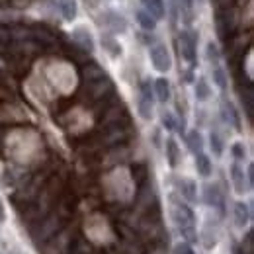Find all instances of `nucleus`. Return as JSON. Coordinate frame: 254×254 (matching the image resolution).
Wrapping results in <instances>:
<instances>
[{
	"label": "nucleus",
	"mask_w": 254,
	"mask_h": 254,
	"mask_svg": "<svg viewBox=\"0 0 254 254\" xmlns=\"http://www.w3.org/2000/svg\"><path fill=\"white\" fill-rule=\"evenodd\" d=\"M59 10H61L64 20H68V22H72L76 18V2L74 0H59Z\"/></svg>",
	"instance_id": "14"
},
{
	"label": "nucleus",
	"mask_w": 254,
	"mask_h": 254,
	"mask_svg": "<svg viewBox=\"0 0 254 254\" xmlns=\"http://www.w3.org/2000/svg\"><path fill=\"white\" fill-rule=\"evenodd\" d=\"M102 47H104L112 57H120V55H122V45H120L112 35H104V37H102Z\"/></svg>",
	"instance_id": "16"
},
{
	"label": "nucleus",
	"mask_w": 254,
	"mask_h": 254,
	"mask_svg": "<svg viewBox=\"0 0 254 254\" xmlns=\"http://www.w3.org/2000/svg\"><path fill=\"white\" fill-rule=\"evenodd\" d=\"M195 170H197V174L203 176V178L211 176L213 164H211V160H209L207 155H203V153H197V155H195Z\"/></svg>",
	"instance_id": "9"
},
{
	"label": "nucleus",
	"mask_w": 254,
	"mask_h": 254,
	"mask_svg": "<svg viewBox=\"0 0 254 254\" xmlns=\"http://www.w3.org/2000/svg\"><path fill=\"white\" fill-rule=\"evenodd\" d=\"M151 63L153 66L159 70V72H168L170 66H172V59H170V53L164 45H153L151 47Z\"/></svg>",
	"instance_id": "3"
},
{
	"label": "nucleus",
	"mask_w": 254,
	"mask_h": 254,
	"mask_svg": "<svg viewBox=\"0 0 254 254\" xmlns=\"http://www.w3.org/2000/svg\"><path fill=\"white\" fill-rule=\"evenodd\" d=\"M178 51L182 55L184 61H188L190 64H195V35L190 32H182L178 35Z\"/></svg>",
	"instance_id": "1"
},
{
	"label": "nucleus",
	"mask_w": 254,
	"mask_h": 254,
	"mask_svg": "<svg viewBox=\"0 0 254 254\" xmlns=\"http://www.w3.org/2000/svg\"><path fill=\"white\" fill-rule=\"evenodd\" d=\"M6 4H10V0H0V8H2V6H6Z\"/></svg>",
	"instance_id": "33"
},
{
	"label": "nucleus",
	"mask_w": 254,
	"mask_h": 254,
	"mask_svg": "<svg viewBox=\"0 0 254 254\" xmlns=\"http://www.w3.org/2000/svg\"><path fill=\"white\" fill-rule=\"evenodd\" d=\"M213 82L221 88V90H227V74H225V70H223L221 66H215L213 68Z\"/></svg>",
	"instance_id": "23"
},
{
	"label": "nucleus",
	"mask_w": 254,
	"mask_h": 254,
	"mask_svg": "<svg viewBox=\"0 0 254 254\" xmlns=\"http://www.w3.org/2000/svg\"><path fill=\"white\" fill-rule=\"evenodd\" d=\"M209 96H211V88H209L207 80L205 78H197V82H195V98L199 102H205V100H209Z\"/></svg>",
	"instance_id": "19"
},
{
	"label": "nucleus",
	"mask_w": 254,
	"mask_h": 254,
	"mask_svg": "<svg viewBox=\"0 0 254 254\" xmlns=\"http://www.w3.org/2000/svg\"><path fill=\"white\" fill-rule=\"evenodd\" d=\"M209 147H211V151H213L215 157H221L223 155V139L217 131H211V135H209Z\"/></svg>",
	"instance_id": "21"
},
{
	"label": "nucleus",
	"mask_w": 254,
	"mask_h": 254,
	"mask_svg": "<svg viewBox=\"0 0 254 254\" xmlns=\"http://www.w3.org/2000/svg\"><path fill=\"white\" fill-rule=\"evenodd\" d=\"M4 219V207H2V201H0V221Z\"/></svg>",
	"instance_id": "32"
},
{
	"label": "nucleus",
	"mask_w": 254,
	"mask_h": 254,
	"mask_svg": "<svg viewBox=\"0 0 254 254\" xmlns=\"http://www.w3.org/2000/svg\"><path fill=\"white\" fill-rule=\"evenodd\" d=\"M104 76H106V72H104L98 64H90V66L84 68V78H86L88 84H90V82H96V80H100V78H104Z\"/></svg>",
	"instance_id": "20"
},
{
	"label": "nucleus",
	"mask_w": 254,
	"mask_h": 254,
	"mask_svg": "<svg viewBox=\"0 0 254 254\" xmlns=\"http://www.w3.org/2000/svg\"><path fill=\"white\" fill-rule=\"evenodd\" d=\"M172 219L180 227V231L191 229V227L195 225L193 211H191L190 205H186V203H174V205H172Z\"/></svg>",
	"instance_id": "2"
},
{
	"label": "nucleus",
	"mask_w": 254,
	"mask_h": 254,
	"mask_svg": "<svg viewBox=\"0 0 254 254\" xmlns=\"http://www.w3.org/2000/svg\"><path fill=\"white\" fill-rule=\"evenodd\" d=\"M137 110H139V114H141V118L143 120H151L153 118V102H147V100H139V104H137Z\"/></svg>",
	"instance_id": "22"
},
{
	"label": "nucleus",
	"mask_w": 254,
	"mask_h": 254,
	"mask_svg": "<svg viewBox=\"0 0 254 254\" xmlns=\"http://www.w3.org/2000/svg\"><path fill=\"white\" fill-rule=\"evenodd\" d=\"M147 12L157 20V18H164L166 14V6H164V0H143Z\"/></svg>",
	"instance_id": "11"
},
{
	"label": "nucleus",
	"mask_w": 254,
	"mask_h": 254,
	"mask_svg": "<svg viewBox=\"0 0 254 254\" xmlns=\"http://www.w3.org/2000/svg\"><path fill=\"white\" fill-rule=\"evenodd\" d=\"M182 2V8L186 10V24L190 26L191 20H193V14H191V10H193V4H195V0H180Z\"/></svg>",
	"instance_id": "30"
},
{
	"label": "nucleus",
	"mask_w": 254,
	"mask_h": 254,
	"mask_svg": "<svg viewBox=\"0 0 254 254\" xmlns=\"http://www.w3.org/2000/svg\"><path fill=\"white\" fill-rule=\"evenodd\" d=\"M223 116H225V120L235 127V129H241V118H239V112H237V108H235L231 102H223Z\"/></svg>",
	"instance_id": "10"
},
{
	"label": "nucleus",
	"mask_w": 254,
	"mask_h": 254,
	"mask_svg": "<svg viewBox=\"0 0 254 254\" xmlns=\"http://www.w3.org/2000/svg\"><path fill=\"white\" fill-rule=\"evenodd\" d=\"M254 184V170H253V164L247 168V190H251Z\"/></svg>",
	"instance_id": "31"
},
{
	"label": "nucleus",
	"mask_w": 254,
	"mask_h": 254,
	"mask_svg": "<svg viewBox=\"0 0 254 254\" xmlns=\"http://www.w3.org/2000/svg\"><path fill=\"white\" fill-rule=\"evenodd\" d=\"M160 122H162V127H166V131H174L176 129V118H174V114H170V112H162V116H160Z\"/></svg>",
	"instance_id": "25"
},
{
	"label": "nucleus",
	"mask_w": 254,
	"mask_h": 254,
	"mask_svg": "<svg viewBox=\"0 0 254 254\" xmlns=\"http://www.w3.org/2000/svg\"><path fill=\"white\" fill-rule=\"evenodd\" d=\"M231 176H233V182H235L237 191L239 193H245V170L239 164H233L231 166Z\"/></svg>",
	"instance_id": "17"
},
{
	"label": "nucleus",
	"mask_w": 254,
	"mask_h": 254,
	"mask_svg": "<svg viewBox=\"0 0 254 254\" xmlns=\"http://www.w3.org/2000/svg\"><path fill=\"white\" fill-rule=\"evenodd\" d=\"M153 88H155L157 98H159L160 102H168V98H170V82L166 78H157Z\"/></svg>",
	"instance_id": "15"
},
{
	"label": "nucleus",
	"mask_w": 254,
	"mask_h": 254,
	"mask_svg": "<svg viewBox=\"0 0 254 254\" xmlns=\"http://www.w3.org/2000/svg\"><path fill=\"white\" fill-rule=\"evenodd\" d=\"M141 98L147 100V102H153V86H151V80H143V82H141Z\"/></svg>",
	"instance_id": "26"
},
{
	"label": "nucleus",
	"mask_w": 254,
	"mask_h": 254,
	"mask_svg": "<svg viewBox=\"0 0 254 254\" xmlns=\"http://www.w3.org/2000/svg\"><path fill=\"white\" fill-rule=\"evenodd\" d=\"M233 217H235V225L245 229V225L251 221V207L243 201H237L233 207Z\"/></svg>",
	"instance_id": "8"
},
{
	"label": "nucleus",
	"mask_w": 254,
	"mask_h": 254,
	"mask_svg": "<svg viewBox=\"0 0 254 254\" xmlns=\"http://www.w3.org/2000/svg\"><path fill=\"white\" fill-rule=\"evenodd\" d=\"M219 49H217V45L211 41V43H207V59L211 61V63H217L219 61Z\"/></svg>",
	"instance_id": "29"
},
{
	"label": "nucleus",
	"mask_w": 254,
	"mask_h": 254,
	"mask_svg": "<svg viewBox=\"0 0 254 254\" xmlns=\"http://www.w3.org/2000/svg\"><path fill=\"white\" fill-rule=\"evenodd\" d=\"M102 26L112 30L114 33H124L127 30V24H126V18L116 14V12H106L102 16Z\"/></svg>",
	"instance_id": "4"
},
{
	"label": "nucleus",
	"mask_w": 254,
	"mask_h": 254,
	"mask_svg": "<svg viewBox=\"0 0 254 254\" xmlns=\"http://www.w3.org/2000/svg\"><path fill=\"white\" fill-rule=\"evenodd\" d=\"M176 186H178V191H180V195L186 199V201H197V186H195V182L190 180V178H178L176 180Z\"/></svg>",
	"instance_id": "6"
},
{
	"label": "nucleus",
	"mask_w": 254,
	"mask_h": 254,
	"mask_svg": "<svg viewBox=\"0 0 254 254\" xmlns=\"http://www.w3.org/2000/svg\"><path fill=\"white\" fill-rule=\"evenodd\" d=\"M241 254H254V233L249 231L243 239V247H241Z\"/></svg>",
	"instance_id": "24"
},
{
	"label": "nucleus",
	"mask_w": 254,
	"mask_h": 254,
	"mask_svg": "<svg viewBox=\"0 0 254 254\" xmlns=\"http://www.w3.org/2000/svg\"><path fill=\"white\" fill-rule=\"evenodd\" d=\"M186 143H188L191 153H195V155L201 153V149H203V137H201V133L197 129H193L186 135Z\"/></svg>",
	"instance_id": "13"
},
{
	"label": "nucleus",
	"mask_w": 254,
	"mask_h": 254,
	"mask_svg": "<svg viewBox=\"0 0 254 254\" xmlns=\"http://www.w3.org/2000/svg\"><path fill=\"white\" fill-rule=\"evenodd\" d=\"M203 199H205V203H207V205H211V207H219L221 211H225L223 193H221V190H219V186H217V184H207V186L203 188Z\"/></svg>",
	"instance_id": "5"
},
{
	"label": "nucleus",
	"mask_w": 254,
	"mask_h": 254,
	"mask_svg": "<svg viewBox=\"0 0 254 254\" xmlns=\"http://www.w3.org/2000/svg\"><path fill=\"white\" fill-rule=\"evenodd\" d=\"M231 153H233V157L237 160H243L247 157V149H245V145L243 143H235L233 147H231Z\"/></svg>",
	"instance_id": "28"
},
{
	"label": "nucleus",
	"mask_w": 254,
	"mask_h": 254,
	"mask_svg": "<svg viewBox=\"0 0 254 254\" xmlns=\"http://www.w3.org/2000/svg\"><path fill=\"white\" fill-rule=\"evenodd\" d=\"M166 159L168 164L172 168L178 166V160H180V149H178V143L174 139H166Z\"/></svg>",
	"instance_id": "12"
},
{
	"label": "nucleus",
	"mask_w": 254,
	"mask_h": 254,
	"mask_svg": "<svg viewBox=\"0 0 254 254\" xmlns=\"http://www.w3.org/2000/svg\"><path fill=\"white\" fill-rule=\"evenodd\" d=\"M72 39H74V43H76L82 51H86V53H92V51H94V41H92V35H90L88 30H84V28L74 30V32H72Z\"/></svg>",
	"instance_id": "7"
},
{
	"label": "nucleus",
	"mask_w": 254,
	"mask_h": 254,
	"mask_svg": "<svg viewBox=\"0 0 254 254\" xmlns=\"http://www.w3.org/2000/svg\"><path fill=\"white\" fill-rule=\"evenodd\" d=\"M174 254H195V253H193V249L190 247V243L180 241V243L174 245Z\"/></svg>",
	"instance_id": "27"
},
{
	"label": "nucleus",
	"mask_w": 254,
	"mask_h": 254,
	"mask_svg": "<svg viewBox=\"0 0 254 254\" xmlns=\"http://www.w3.org/2000/svg\"><path fill=\"white\" fill-rule=\"evenodd\" d=\"M137 22H139V26H141L143 30H147V32H153V30L157 28V20H155L149 12H143V10L137 12Z\"/></svg>",
	"instance_id": "18"
}]
</instances>
